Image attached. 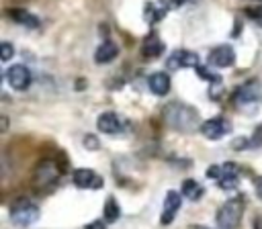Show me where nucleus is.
<instances>
[{
	"label": "nucleus",
	"instance_id": "f257e3e1",
	"mask_svg": "<svg viewBox=\"0 0 262 229\" xmlns=\"http://www.w3.org/2000/svg\"><path fill=\"white\" fill-rule=\"evenodd\" d=\"M162 119L170 129H174L178 133H192V131L201 129V125H203L199 110L194 106H190L186 102H178V100L168 102L164 106Z\"/></svg>",
	"mask_w": 262,
	"mask_h": 229
},
{
	"label": "nucleus",
	"instance_id": "f03ea898",
	"mask_svg": "<svg viewBox=\"0 0 262 229\" xmlns=\"http://www.w3.org/2000/svg\"><path fill=\"white\" fill-rule=\"evenodd\" d=\"M244 207H246V200L242 194L225 200L217 211V227L219 229H237L239 221L244 217Z\"/></svg>",
	"mask_w": 262,
	"mask_h": 229
},
{
	"label": "nucleus",
	"instance_id": "7ed1b4c3",
	"mask_svg": "<svg viewBox=\"0 0 262 229\" xmlns=\"http://www.w3.org/2000/svg\"><path fill=\"white\" fill-rule=\"evenodd\" d=\"M39 219V207L29 198H18L10 207V221L18 227H29Z\"/></svg>",
	"mask_w": 262,
	"mask_h": 229
},
{
	"label": "nucleus",
	"instance_id": "20e7f679",
	"mask_svg": "<svg viewBox=\"0 0 262 229\" xmlns=\"http://www.w3.org/2000/svg\"><path fill=\"white\" fill-rule=\"evenodd\" d=\"M59 174H61V170L57 168V164H55L53 159H41V162L37 164V168H35L33 182H35L37 188L47 190V188H51V186L57 182Z\"/></svg>",
	"mask_w": 262,
	"mask_h": 229
},
{
	"label": "nucleus",
	"instance_id": "39448f33",
	"mask_svg": "<svg viewBox=\"0 0 262 229\" xmlns=\"http://www.w3.org/2000/svg\"><path fill=\"white\" fill-rule=\"evenodd\" d=\"M231 100H233V104L239 106V108H248V106H252V104H258V102L262 100V86H260V82L252 80V82L242 84V86L233 92Z\"/></svg>",
	"mask_w": 262,
	"mask_h": 229
},
{
	"label": "nucleus",
	"instance_id": "423d86ee",
	"mask_svg": "<svg viewBox=\"0 0 262 229\" xmlns=\"http://www.w3.org/2000/svg\"><path fill=\"white\" fill-rule=\"evenodd\" d=\"M199 131L203 133V137H207L211 141H217V139L225 137L231 131V123L225 117H213V119L203 121V125H201Z\"/></svg>",
	"mask_w": 262,
	"mask_h": 229
},
{
	"label": "nucleus",
	"instance_id": "0eeeda50",
	"mask_svg": "<svg viewBox=\"0 0 262 229\" xmlns=\"http://www.w3.org/2000/svg\"><path fill=\"white\" fill-rule=\"evenodd\" d=\"M235 63V51L231 45H217L209 51L207 55V65L209 67H231Z\"/></svg>",
	"mask_w": 262,
	"mask_h": 229
},
{
	"label": "nucleus",
	"instance_id": "6e6552de",
	"mask_svg": "<svg viewBox=\"0 0 262 229\" xmlns=\"http://www.w3.org/2000/svg\"><path fill=\"white\" fill-rule=\"evenodd\" d=\"M72 180H74V184L78 188H84V190H98L104 184V180L94 170H90V168H78V170H74Z\"/></svg>",
	"mask_w": 262,
	"mask_h": 229
},
{
	"label": "nucleus",
	"instance_id": "1a4fd4ad",
	"mask_svg": "<svg viewBox=\"0 0 262 229\" xmlns=\"http://www.w3.org/2000/svg\"><path fill=\"white\" fill-rule=\"evenodd\" d=\"M31 72H29V67L27 65H23V63H14V65H10L8 70H6V82L10 84V88H14V90H27L29 86H31Z\"/></svg>",
	"mask_w": 262,
	"mask_h": 229
},
{
	"label": "nucleus",
	"instance_id": "9d476101",
	"mask_svg": "<svg viewBox=\"0 0 262 229\" xmlns=\"http://www.w3.org/2000/svg\"><path fill=\"white\" fill-rule=\"evenodd\" d=\"M166 65L168 70H180V67H196L199 65V55L188 51V49H176L168 55L166 59Z\"/></svg>",
	"mask_w": 262,
	"mask_h": 229
},
{
	"label": "nucleus",
	"instance_id": "9b49d317",
	"mask_svg": "<svg viewBox=\"0 0 262 229\" xmlns=\"http://www.w3.org/2000/svg\"><path fill=\"white\" fill-rule=\"evenodd\" d=\"M96 127H98L100 133H106V135H121V133L125 131L123 119H121L117 112H113V110L102 112V114L96 119Z\"/></svg>",
	"mask_w": 262,
	"mask_h": 229
},
{
	"label": "nucleus",
	"instance_id": "f8f14e48",
	"mask_svg": "<svg viewBox=\"0 0 262 229\" xmlns=\"http://www.w3.org/2000/svg\"><path fill=\"white\" fill-rule=\"evenodd\" d=\"M182 207V196L176 190H168L166 198H164V207H162V215H160V223L162 225H170L176 217V213Z\"/></svg>",
	"mask_w": 262,
	"mask_h": 229
},
{
	"label": "nucleus",
	"instance_id": "ddd939ff",
	"mask_svg": "<svg viewBox=\"0 0 262 229\" xmlns=\"http://www.w3.org/2000/svg\"><path fill=\"white\" fill-rule=\"evenodd\" d=\"M217 186L221 190H235L239 186V172H237V166L227 162L221 166V174L217 178Z\"/></svg>",
	"mask_w": 262,
	"mask_h": 229
},
{
	"label": "nucleus",
	"instance_id": "4468645a",
	"mask_svg": "<svg viewBox=\"0 0 262 229\" xmlns=\"http://www.w3.org/2000/svg\"><path fill=\"white\" fill-rule=\"evenodd\" d=\"M147 86L156 96H164L170 92V76L166 72H154L147 78Z\"/></svg>",
	"mask_w": 262,
	"mask_h": 229
},
{
	"label": "nucleus",
	"instance_id": "2eb2a0df",
	"mask_svg": "<svg viewBox=\"0 0 262 229\" xmlns=\"http://www.w3.org/2000/svg\"><path fill=\"white\" fill-rule=\"evenodd\" d=\"M117 55H119L117 43L111 41V39H106V41H102V43L96 47V51H94V61H96V63H108V61H113Z\"/></svg>",
	"mask_w": 262,
	"mask_h": 229
},
{
	"label": "nucleus",
	"instance_id": "dca6fc26",
	"mask_svg": "<svg viewBox=\"0 0 262 229\" xmlns=\"http://www.w3.org/2000/svg\"><path fill=\"white\" fill-rule=\"evenodd\" d=\"M164 51V43L160 41V37L156 33H149L145 39H143V47H141V55L147 57V59H154L158 55H162Z\"/></svg>",
	"mask_w": 262,
	"mask_h": 229
},
{
	"label": "nucleus",
	"instance_id": "f3484780",
	"mask_svg": "<svg viewBox=\"0 0 262 229\" xmlns=\"http://www.w3.org/2000/svg\"><path fill=\"white\" fill-rule=\"evenodd\" d=\"M8 16H10L14 22H18V25H23V27H27V29H37V27H39V18H37L35 14H31L29 10L10 8V10H8Z\"/></svg>",
	"mask_w": 262,
	"mask_h": 229
},
{
	"label": "nucleus",
	"instance_id": "a211bd4d",
	"mask_svg": "<svg viewBox=\"0 0 262 229\" xmlns=\"http://www.w3.org/2000/svg\"><path fill=\"white\" fill-rule=\"evenodd\" d=\"M121 217V207L117 202L115 196H108L106 202H104V213H102V221L104 223H115L117 219Z\"/></svg>",
	"mask_w": 262,
	"mask_h": 229
},
{
	"label": "nucleus",
	"instance_id": "6ab92c4d",
	"mask_svg": "<svg viewBox=\"0 0 262 229\" xmlns=\"http://www.w3.org/2000/svg\"><path fill=\"white\" fill-rule=\"evenodd\" d=\"M203 186L196 182V180H192V178H188V180H184L182 182V194L188 198V200H199L201 196H203Z\"/></svg>",
	"mask_w": 262,
	"mask_h": 229
},
{
	"label": "nucleus",
	"instance_id": "aec40b11",
	"mask_svg": "<svg viewBox=\"0 0 262 229\" xmlns=\"http://www.w3.org/2000/svg\"><path fill=\"white\" fill-rule=\"evenodd\" d=\"M143 12H145V20H147L149 25H156L158 20H162V18L166 16V12H168V10H164V8L160 6V4L147 2V4H145V10H143Z\"/></svg>",
	"mask_w": 262,
	"mask_h": 229
},
{
	"label": "nucleus",
	"instance_id": "412c9836",
	"mask_svg": "<svg viewBox=\"0 0 262 229\" xmlns=\"http://www.w3.org/2000/svg\"><path fill=\"white\" fill-rule=\"evenodd\" d=\"M194 72H196V74H199L203 80H207V82H219V80H221V76H217V74L209 72V70H207L205 65H201V63L194 67Z\"/></svg>",
	"mask_w": 262,
	"mask_h": 229
},
{
	"label": "nucleus",
	"instance_id": "4be33fe9",
	"mask_svg": "<svg viewBox=\"0 0 262 229\" xmlns=\"http://www.w3.org/2000/svg\"><path fill=\"white\" fill-rule=\"evenodd\" d=\"M12 53H14L12 45H10L8 41H2V43H0V59H2V61H8V59L12 57Z\"/></svg>",
	"mask_w": 262,
	"mask_h": 229
},
{
	"label": "nucleus",
	"instance_id": "5701e85b",
	"mask_svg": "<svg viewBox=\"0 0 262 229\" xmlns=\"http://www.w3.org/2000/svg\"><path fill=\"white\" fill-rule=\"evenodd\" d=\"M246 14H248L252 20H256L258 25H262V6H258V8H248Z\"/></svg>",
	"mask_w": 262,
	"mask_h": 229
},
{
	"label": "nucleus",
	"instance_id": "b1692460",
	"mask_svg": "<svg viewBox=\"0 0 262 229\" xmlns=\"http://www.w3.org/2000/svg\"><path fill=\"white\" fill-rule=\"evenodd\" d=\"M219 174H221V166H209V168H207V178H211V180L217 182Z\"/></svg>",
	"mask_w": 262,
	"mask_h": 229
},
{
	"label": "nucleus",
	"instance_id": "393cba45",
	"mask_svg": "<svg viewBox=\"0 0 262 229\" xmlns=\"http://www.w3.org/2000/svg\"><path fill=\"white\" fill-rule=\"evenodd\" d=\"M252 141L250 139H246V137H237L235 141H233V149H244V147H248Z\"/></svg>",
	"mask_w": 262,
	"mask_h": 229
},
{
	"label": "nucleus",
	"instance_id": "a878e982",
	"mask_svg": "<svg viewBox=\"0 0 262 229\" xmlns=\"http://www.w3.org/2000/svg\"><path fill=\"white\" fill-rule=\"evenodd\" d=\"M84 141H86V143H88V145H86V147H88V149H96V147H98V145H100V143H98V141H96V139H94V137H92V135H86V137H84Z\"/></svg>",
	"mask_w": 262,
	"mask_h": 229
},
{
	"label": "nucleus",
	"instance_id": "bb28decb",
	"mask_svg": "<svg viewBox=\"0 0 262 229\" xmlns=\"http://www.w3.org/2000/svg\"><path fill=\"white\" fill-rule=\"evenodd\" d=\"M84 229H104V221H92V223L86 225Z\"/></svg>",
	"mask_w": 262,
	"mask_h": 229
},
{
	"label": "nucleus",
	"instance_id": "cd10ccee",
	"mask_svg": "<svg viewBox=\"0 0 262 229\" xmlns=\"http://www.w3.org/2000/svg\"><path fill=\"white\" fill-rule=\"evenodd\" d=\"M256 194H258V198L262 200V176L256 180Z\"/></svg>",
	"mask_w": 262,
	"mask_h": 229
},
{
	"label": "nucleus",
	"instance_id": "c85d7f7f",
	"mask_svg": "<svg viewBox=\"0 0 262 229\" xmlns=\"http://www.w3.org/2000/svg\"><path fill=\"white\" fill-rule=\"evenodd\" d=\"M254 229H262V217H256L254 219Z\"/></svg>",
	"mask_w": 262,
	"mask_h": 229
},
{
	"label": "nucleus",
	"instance_id": "c756f323",
	"mask_svg": "<svg viewBox=\"0 0 262 229\" xmlns=\"http://www.w3.org/2000/svg\"><path fill=\"white\" fill-rule=\"evenodd\" d=\"M188 229H211V227H205V225H190Z\"/></svg>",
	"mask_w": 262,
	"mask_h": 229
}]
</instances>
